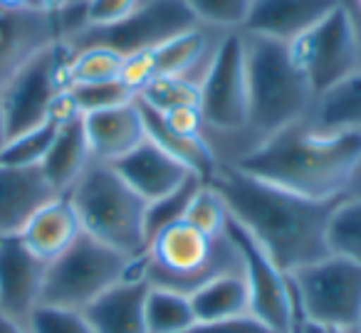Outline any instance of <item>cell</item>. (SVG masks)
Here are the masks:
<instances>
[{"label":"cell","mask_w":361,"mask_h":333,"mask_svg":"<svg viewBox=\"0 0 361 333\" xmlns=\"http://www.w3.org/2000/svg\"><path fill=\"white\" fill-rule=\"evenodd\" d=\"M231 165L314 200L361 195V131L297 121L260 141Z\"/></svg>","instance_id":"2"},{"label":"cell","mask_w":361,"mask_h":333,"mask_svg":"<svg viewBox=\"0 0 361 333\" xmlns=\"http://www.w3.org/2000/svg\"><path fill=\"white\" fill-rule=\"evenodd\" d=\"M201 25L231 32L243 30L252 0H183Z\"/></svg>","instance_id":"33"},{"label":"cell","mask_w":361,"mask_h":333,"mask_svg":"<svg viewBox=\"0 0 361 333\" xmlns=\"http://www.w3.org/2000/svg\"><path fill=\"white\" fill-rule=\"evenodd\" d=\"M141 104L154 111H169L176 106H201V82L188 77H156L136 94Z\"/></svg>","instance_id":"28"},{"label":"cell","mask_w":361,"mask_h":333,"mask_svg":"<svg viewBox=\"0 0 361 333\" xmlns=\"http://www.w3.org/2000/svg\"><path fill=\"white\" fill-rule=\"evenodd\" d=\"M0 333H30V328H27V323L18 321V318L0 313Z\"/></svg>","instance_id":"39"},{"label":"cell","mask_w":361,"mask_h":333,"mask_svg":"<svg viewBox=\"0 0 361 333\" xmlns=\"http://www.w3.org/2000/svg\"><path fill=\"white\" fill-rule=\"evenodd\" d=\"M193 25L201 23L193 18L183 0H149L116 25L80 30L75 37H70V42L75 47L104 45L126 57L134 52L154 50Z\"/></svg>","instance_id":"12"},{"label":"cell","mask_w":361,"mask_h":333,"mask_svg":"<svg viewBox=\"0 0 361 333\" xmlns=\"http://www.w3.org/2000/svg\"><path fill=\"white\" fill-rule=\"evenodd\" d=\"M57 195L40 165L0 163V237L20 234L27 220Z\"/></svg>","instance_id":"17"},{"label":"cell","mask_w":361,"mask_h":333,"mask_svg":"<svg viewBox=\"0 0 361 333\" xmlns=\"http://www.w3.org/2000/svg\"><path fill=\"white\" fill-rule=\"evenodd\" d=\"M326 333H361V328H344V326H326Z\"/></svg>","instance_id":"43"},{"label":"cell","mask_w":361,"mask_h":333,"mask_svg":"<svg viewBox=\"0 0 361 333\" xmlns=\"http://www.w3.org/2000/svg\"><path fill=\"white\" fill-rule=\"evenodd\" d=\"M121 67H124V55H119V52L111 50V47L80 45V47H75L72 60H70V87L119 82Z\"/></svg>","instance_id":"27"},{"label":"cell","mask_w":361,"mask_h":333,"mask_svg":"<svg viewBox=\"0 0 361 333\" xmlns=\"http://www.w3.org/2000/svg\"><path fill=\"white\" fill-rule=\"evenodd\" d=\"M134 259L82 232L67 252L47 264L42 303L85 308L129 274Z\"/></svg>","instance_id":"7"},{"label":"cell","mask_w":361,"mask_h":333,"mask_svg":"<svg viewBox=\"0 0 361 333\" xmlns=\"http://www.w3.org/2000/svg\"><path fill=\"white\" fill-rule=\"evenodd\" d=\"M87 144L97 163H116L146 141V124L136 99L82 116Z\"/></svg>","instance_id":"16"},{"label":"cell","mask_w":361,"mask_h":333,"mask_svg":"<svg viewBox=\"0 0 361 333\" xmlns=\"http://www.w3.org/2000/svg\"><path fill=\"white\" fill-rule=\"evenodd\" d=\"M139 272L151 287L191 296L221 274L243 272V254L231 232L213 237L186 220H178L151 234L139 257Z\"/></svg>","instance_id":"4"},{"label":"cell","mask_w":361,"mask_h":333,"mask_svg":"<svg viewBox=\"0 0 361 333\" xmlns=\"http://www.w3.org/2000/svg\"><path fill=\"white\" fill-rule=\"evenodd\" d=\"M287 45L295 65L307 77L317 96L334 89L361 67L356 27L341 0L329 15Z\"/></svg>","instance_id":"10"},{"label":"cell","mask_w":361,"mask_h":333,"mask_svg":"<svg viewBox=\"0 0 361 333\" xmlns=\"http://www.w3.org/2000/svg\"><path fill=\"white\" fill-rule=\"evenodd\" d=\"M111 165L146 203L164 198L166 193L183 185L188 178H198L186 165H180L173 156L166 153L161 146H156L149 136L129 156H124Z\"/></svg>","instance_id":"19"},{"label":"cell","mask_w":361,"mask_h":333,"mask_svg":"<svg viewBox=\"0 0 361 333\" xmlns=\"http://www.w3.org/2000/svg\"><path fill=\"white\" fill-rule=\"evenodd\" d=\"M331 252L346 254L361 264V195L346 198L336 208L329 230Z\"/></svg>","instance_id":"32"},{"label":"cell","mask_w":361,"mask_h":333,"mask_svg":"<svg viewBox=\"0 0 361 333\" xmlns=\"http://www.w3.org/2000/svg\"><path fill=\"white\" fill-rule=\"evenodd\" d=\"M27 328L30 333H94L85 311L52 303H40L27 318Z\"/></svg>","instance_id":"34"},{"label":"cell","mask_w":361,"mask_h":333,"mask_svg":"<svg viewBox=\"0 0 361 333\" xmlns=\"http://www.w3.org/2000/svg\"><path fill=\"white\" fill-rule=\"evenodd\" d=\"M186 222H191L193 227L203 230V232L213 234V237H221L228 232V225H231V213H228L226 200L221 198L213 185L203 183L196 190L191 205L186 210Z\"/></svg>","instance_id":"31"},{"label":"cell","mask_w":361,"mask_h":333,"mask_svg":"<svg viewBox=\"0 0 361 333\" xmlns=\"http://www.w3.org/2000/svg\"><path fill=\"white\" fill-rule=\"evenodd\" d=\"M247 45V131L245 151L314 114L317 92L290 55V45L245 35ZM243 151V153H245ZM240 153V156H243ZM238 161V158H235Z\"/></svg>","instance_id":"3"},{"label":"cell","mask_w":361,"mask_h":333,"mask_svg":"<svg viewBox=\"0 0 361 333\" xmlns=\"http://www.w3.org/2000/svg\"><path fill=\"white\" fill-rule=\"evenodd\" d=\"M139 106H141V114H144L146 136H149L156 146H161L169 156H173L180 165H186L193 175H198V178L206 183V180L218 170V165H221V161H218L211 141H208L206 136L173 134V131H169L164 124H161L159 114H156L154 109L144 106L141 101H139Z\"/></svg>","instance_id":"23"},{"label":"cell","mask_w":361,"mask_h":333,"mask_svg":"<svg viewBox=\"0 0 361 333\" xmlns=\"http://www.w3.org/2000/svg\"><path fill=\"white\" fill-rule=\"evenodd\" d=\"M292 333H326V326L302 318V321H297V326H295V331H292Z\"/></svg>","instance_id":"41"},{"label":"cell","mask_w":361,"mask_h":333,"mask_svg":"<svg viewBox=\"0 0 361 333\" xmlns=\"http://www.w3.org/2000/svg\"><path fill=\"white\" fill-rule=\"evenodd\" d=\"M60 126L55 121H42L35 129H27L18 136H11L6 146L0 149V163L3 165H40L50 151L52 141Z\"/></svg>","instance_id":"29"},{"label":"cell","mask_w":361,"mask_h":333,"mask_svg":"<svg viewBox=\"0 0 361 333\" xmlns=\"http://www.w3.org/2000/svg\"><path fill=\"white\" fill-rule=\"evenodd\" d=\"M201 114L206 139L221 163H233L245 151L247 131V45L245 32L221 37L201 80Z\"/></svg>","instance_id":"6"},{"label":"cell","mask_w":361,"mask_h":333,"mask_svg":"<svg viewBox=\"0 0 361 333\" xmlns=\"http://www.w3.org/2000/svg\"><path fill=\"white\" fill-rule=\"evenodd\" d=\"M149 0H82V18L85 27L82 30H94V27H109L129 18Z\"/></svg>","instance_id":"36"},{"label":"cell","mask_w":361,"mask_h":333,"mask_svg":"<svg viewBox=\"0 0 361 333\" xmlns=\"http://www.w3.org/2000/svg\"><path fill=\"white\" fill-rule=\"evenodd\" d=\"M312 124L319 129L361 131V67L317 99Z\"/></svg>","instance_id":"25"},{"label":"cell","mask_w":361,"mask_h":333,"mask_svg":"<svg viewBox=\"0 0 361 333\" xmlns=\"http://www.w3.org/2000/svg\"><path fill=\"white\" fill-rule=\"evenodd\" d=\"M336 6L339 0H252L243 32L292 42L329 15Z\"/></svg>","instance_id":"18"},{"label":"cell","mask_w":361,"mask_h":333,"mask_svg":"<svg viewBox=\"0 0 361 333\" xmlns=\"http://www.w3.org/2000/svg\"><path fill=\"white\" fill-rule=\"evenodd\" d=\"M92 163H94V158H92L90 144H87L85 124H82V119H77L57 129V136L40 168L52 183V188L60 195H65L70 193L72 185L82 178V173Z\"/></svg>","instance_id":"22"},{"label":"cell","mask_w":361,"mask_h":333,"mask_svg":"<svg viewBox=\"0 0 361 333\" xmlns=\"http://www.w3.org/2000/svg\"><path fill=\"white\" fill-rule=\"evenodd\" d=\"M203 185L201 178H188L183 185H178L176 190L166 193L164 198L151 200L146 203V242H149L151 234H156L159 230L169 227V225L178 222V220L186 218V210L191 205L196 190Z\"/></svg>","instance_id":"30"},{"label":"cell","mask_w":361,"mask_h":333,"mask_svg":"<svg viewBox=\"0 0 361 333\" xmlns=\"http://www.w3.org/2000/svg\"><path fill=\"white\" fill-rule=\"evenodd\" d=\"M198 318L191 296L171 289L149 287L146 294V333H183L196 326Z\"/></svg>","instance_id":"26"},{"label":"cell","mask_w":361,"mask_h":333,"mask_svg":"<svg viewBox=\"0 0 361 333\" xmlns=\"http://www.w3.org/2000/svg\"><path fill=\"white\" fill-rule=\"evenodd\" d=\"M300 321L361 328V264L331 252L324 259L290 272Z\"/></svg>","instance_id":"8"},{"label":"cell","mask_w":361,"mask_h":333,"mask_svg":"<svg viewBox=\"0 0 361 333\" xmlns=\"http://www.w3.org/2000/svg\"><path fill=\"white\" fill-rule=\"evenodd\" d=\"M85 232L77 218V210L72 205L70 195H57L50 203H45L20 230V242L42 262H55L62 252L77 242V237Z\"/></svg>","instance_id":"20"},{"label":"cell","mask_w":361,"mask_h":333,"mask_svg":"<svg viewBox=\"0 0 361 333\" xmlns=\"http://www.w3.org/2000/svg\"><path fill=\"white\" fill-rule=\"evenodd\" d=\"M223 35L226 32L216 27L193 25L164 45L149 50L154 77H188L201 82Z\"/></svg>","instance_id":"21"},{"label":"cell","mask_w":361,"mask_h":333,"mask_svg":"<svg viewBox=\"0 0 361 333\" xmlns=\"http://www.w3.org/2000/svg\"><path fill=\"white\" fill-rule=\"evenodd\" d=\"M70 40H57L30 57L6 84L0 87L6 109L8 139L47 121L57 94L70 89Z\"/></svg>","instance_id":"9"},{"label":"cell","mask_w":361,"mask_h":333,"mask_svg":"<svg viewBox=\"0 0 361 333\" xmlns=\"http://www.w3.org/2000/svg\"><path fill=\"white\" fill-rule=\"evenodd\" d=\"M70 200L90 237L136 259L146 249V200L109 163H92L72 185Z\"/></svg>","instance_id":"5"},{"label":"cell","mask_w":361,"mask_h":333,"mask_svg":"<svg viewBox=\"0 0 361 333\" xmlns=\"http://www.w3.org/2000/svg\"><path fill=\"white\" fill-rule=\"evenodd\" d=\"M191 306L198 321H221L250 313V291L243 272L221 274L191 294Z\"/></svg>","instance_id":"24"},{"label":"cell","mask_w":361,"mask_h":333,"mask_svg":"<svg viewBox=\"0 0 361 333\" xmlns=\"http://www.w3.org/2000/svg\"><path fill=\"white\" fill-rule=\"evenodd\" d=\"M183 333H275L267 323H262L252 313H243V316L221 318V321H198Z\"/></svg>","instance_id":"37"},{"label":"cell","mask_w":361,"mask_h":333,"mask_svg":"<svg viewBox=\"0 0 361 333\" xmlns=\"http://www.w3.org/2000/svg\"><path fill=\"white\" fill-rule=\"evenodd\" d=\"M0 11H42L40 0H0Z\"/></svg>","instance_id":"38"},{"label":"cell","mask_w":361,"mask_h":333,"mask_svg":"<svg viewBox=\"0 0 361 333\" xmlns=\"http://www.w3.org/2000/svg\"><path fill=\"white\" fill-rule=\"evenodd\" d=\"M228 232L243 254V274L250 291V313L267 323L275 333H292L300 321V308L290 274L277 267L270 254L233 218Z\"/></svg>","instance_id":"11"},{"label":"cell","mask_w":361,"mask_h":333,"mask_svg":"<svg viewBox=\"0 0 361 333\" xmlns=\"http://www.w3.org/2000/svg\"><path fill=\"white\" fill-rule=\"evenodd\" d=\"M226 200L231 218L287 274L331 254L329 230L344 200H314L221 163L206 180Z\"/></svg>","instance_id":"1"},{"label":"cell","mask_w":361,"mask_h":333,"mask_svg":"<svg viewBox=\"0 0 361 333\" xmlns=\"http://www.w3.org/2000/svg\"><path fill=\"white\" fill-rule=\"evenodd\" d=\"M8 141V124H6V109H3V94H0V149Z\"/></svg>","instance_id":"42"},{"label":"cell","mask_w":361,"mask_h":333,"mask_svg":"<svg viewBox=\"0 0 361 333\" xmlns=\"http://www.w3.org/2000/svg\"><path fill=\"white\" fill-rule=\"evenodd\" d=\"M72 96H75L77 106H80L82 116L90 114V111L109 109V106L124 104V101L136 99L129 89L124 87V82H104V84H80L70 87Z\"/></svg>","instance_id":"35"},{"label":"cell","mask_w":361,"mask_h":333,"mask_svg":"<svg viewBox=\"0 0 361 333\" xmlns=\"http://www.w3.org/2000/svg\"><path fill=\"white\" fill-rule=\"evenodd\" d=\"M349 11V8H346ZM351 15V13H349ZM351 20H354V27H356V40H359V55H361V18L359 15H351Z\"/></svg>","instance_id":"44"},{"label":"cell","mask_w":361,"mask_h":333,"mask_svg":"<svg viewBox=\"0 0 361 333\" xmlns=\"http://www.w3.org/2000/svg\"><path fill=\"white\" fill-rule=\"evenodd\" d=\"M151 284L141 277L139 257L121 282L109 287L104 294L85 306L87 321L94 333H146V294Z\"/></svg>","instance_id":"15"},{"label":"cell","mask_w":361,"mask_h":333,"mask_svg":"<svg viewBox=\"0 0 361 333\" xmlns=\"http://www.w3.org/2000/svg\"><path fill=\"white\" fill-rule=\"evenodd\" d=\"M47 262L37 259L18 234L0 237V313L27 323L42 303Z\"/></svg>","instance_id":"14"},{"label":"cell","mask_w":361,"mask_h":333,"mask_svg":"<svg viewBox=\"0 0 361 333\" xmlns=\"http://www.w3.org/2000/svg\"><path fill=\"white\" fill-rule=\"evenodd\" d=\"M82 27V0L62 13L0 11V87L35 52L57 40H70Z\"/></svg>","instance_id":"13"},{"label":"cell","mask_w":361,"mask_h":333,"mask_svg":"<svg viewBox=\"0 0 361 333\" xmlns=\"http://www.w3.org/2000/svg\"><path fill=\"white\" fill-rule=\"evenodd\" d=\"M75 3H80V0H40V8L47 13H62L75 6Z\"/></svg>","instance_id":"40"}]
</instances>
